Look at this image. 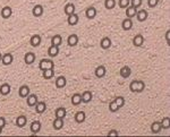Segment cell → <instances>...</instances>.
I'll list each match as a JSON object with an SVG mask.
<instances>
[{
  "label": "cell",
  "instance_id": "28",
  "mask_svg": "<svg viewBox=\"0 0 170 137\" xmlns=\"http://www.w3.org/2000/svg\"><path fill=\"white\" fill-rule=\"evenodd\" d=\"M85 112L84 111H78L76 115H75V120H76V122H78V124H81V122H83L85 120Z\"/></svg>",
  "mask_w": 170,
  "mask_h": 137
},
{
  "label": "cell",
  "instance_id": "38",
  "mask_svg": "<svg viewBox=\"0 0 170 137\" xmlns=\"http://www.w3.org/2000/svg\"><path fill=\"white\" fill-rule=\"evenodd\" d=\"M118 3H119V7L120 8H127V7H129V5H130V0H119Z\"/></svg>",
  "mask_w": 170,
  "mask_h": 137
},
{
  "label": "cell",
  "instance_id": "16",
  "mask_svg": "<svg viewBox=\"0 0 170 137\" xmlns=\"http://www.w3.org/2000/svg\"><path fill=\"white\" fill-rule=\"evenodd\" d=\"M78 16L76 15V14H72V15H69L68 16V19H67V22H68V24L69 25H72V26H74V25H76L77 23H78Z\"/></svg>",
  "mask_w": 170,
  "mask_h": 137
},
{
  "label": "cell",
  "instance_id": "22",
  "mask_svg": "<svg viewBox=\"0 0 170 137\" xmlns=\"http://www.w3.org/2000/svg\"><path fill=\"white\" fill-rule=\"evenodd\" d=\"M38 103V97L35 94H31L27 96V104L30 106H35V104Z\"/></svg>",
  "mask_w": 170,
  "mask_h": 137
},
{
  "label": "cell",
  "instance_id": "10",
  "mask_svg": "<svg viewBox=\"0 0 170 137\" xmlns=\"http://www.w3.org/2000/svg\"><path fill=\"white\" fill-rule=\"evenodd\" d=\"M13 60H14V58H13V56H11L10 53L3 54V56H2V59H1V61H2V63H3L5 66L10 65V63H13Z\"/></svg>",
  "mask_w": 170,
  "mask_h": 137
},
{
  "label": "cell",
  "instance_id": "19",
  "mask_svg": "<svg viewBox=\"0 0 170 137\" xmlns=\"http://www.w3.org/2000/svg\"><path fill=\"white\" fill-rule=\"evenodd\" d=\"M45 109H47V104L44 102H38L35 104V111L38 113H43L45 111Z\"/></svg>",
  "mask_w": 170,
  "mask_h": 137
},
{
  "label": "cell",
  "instance_id": "15",
  "mask_svg": "<svg viewBox=\"0 0 170 137\" xmlns=\"http://www.w3.org/2000/svg\"><path fill=\"white\" fill-rule=\"evenodd\" d=\"M64 126V119H61V118H56L54 119V121H53V128L56 129V130H59V129H61Z\"/></svg>",
  "mask_w": 170,
  "mask_h": 137
},
{
  "label": "cell",
  "instance_id": "37",
  "mask_svg": "<svg viewBox=\"0 0 170 137\" xmlns=\"http://www.w3.org/2000/svg\"><path fill=\"white\" fill-rule=\"evenodd\" d=\"M114 101L116 102V104L118 106L119 109H120L121 106H124V104H125V99H124L123 96H118V97H116Z\"/></svg>",
  "mask_w": 170,
  "mask_h": 137
},
{
  "label": "cell",
  "instance_id": "32",
  "mask_svg": "<svg viewBox=\"0 0 170 137\" xmlns=\"http://www.w3.org/2000/svg\"><path fill=\"white\" fill-rule=\"evenodd\" d=\"M58 53H59V48L54 47V45H51L49 48V50H48V54L50 57H56V56H58Z\"/></svg>",
  "mask_w": 170,
  "mask_h": 137
},
{
  "label": "cell",
  "instance_id": "5",
  "mask_svg": "<svg viewBox=\"0 0 170 137\" xmlns=\"http://www.w3.org/2000/svg\"><path fill=\"white\" fill-rule=\"evenodd\" d=\"M67 43H68L69 47H75V45L78 43V36H77L76 34L69 35L68 39H67Z\"/></svg>",
  "mask_w": 170,
  "mask_h": 137
},
{
  "label": "cell",
  "instance_id": "23",
  "mask_svg": "<svg viewBox=\"0 0 170 137\" xmlns=\"http://www.w3.org/2000/svg\"><path fill=\"white\" fill-rule=\"evenodd\" d=\"M65 14L67 15V16H69V15H72V14H74L75 13V6L73 3H67L66 6H65Z\"/></svg>",
  "mask_w": 170,
  "mask_h": 137
},
{
  "label": "cell",
  "instance_id": "44",
  "mask_svg": "<svg viewBox=\"0 0 170 137\" xmlns=\"http://www.w3.org/2000/svg\"><path fill=\"white\" fill-rule=\"evenodd\" d=\"M169 35H170V33H169V31H168L167 33H166V39H167L168 42H169Z\"/></svg>",
  "mask_w": 170,
  "mask_h": 137
},
{
  "label": "cell",
  "instance_id": "12",
  "mask_svg": "<svg viewBox=\"0 0 170 137\" xmlns=\"http://www.w3.org/2000/svg\"><path fill=\"white\" fill-rule=\"evenodd\" d=\"M106 75V67L105 66H99L95 69V76L98 78H102Z\"/></svg>",
  "mask_w": 170,
  "mask_h": 137
},
{
  "label": "cell",
  "instance_id": "11",
  "mask_svg": "<svg viewBox=\"0 0 170 137\" xmlns=\"http://www.w3.org/2000/svg\"><path fill=\"white\" fill-rule=\"evenodd\" d=\"M66 84H67V81H66V78H65L64 76H59L56 79V86L58 88H63V87L66 86Z\"/></svg>",
  "mask_w": 170,
  "mask_h": 137
},
{
  "label": "cell",
  "instance_id": "39",
  "mask_svg": "<svg viewBox=\"0 0 170 137\" xmlns=\"http://www.w3.org/2000/svg\"><path fill=\"white\" fill-rule=\"evenodd\" d=\"M109 110H110L111 112H116V111L119 110V108H118V106L116 104L115 101H111V102L109 103Z\"/></svg>",
  "mask_w": 170,
  "mask_h": 137
},
{
  "label": "cell",
  "instance_id": "34",
  "mask_svg": "<svg viewBox=\"0 0 170 137\" xmlns=\"http://www.w3.org/2000/svg\"><path fill=\"white\" fill-rule=\"evenodd\" d=\"M116 6V0H106L105 1V7L107 9H112Z\"/></svg>",
  "mask_w": 170,
  "mask_h": 137
},
{
  "label": "cell",
  "instance_id": "9",
  "mask_svg": "<svg viewBox=\"0 0 170 137\" xmlns=\"http://www.w3.org/2000/svg\"><path fill=\"white\" fill-rule=\"evenodd\" d=\"M85 15H86V17L88 19H92V18H94L96 16V9L94 7H88L86 9V11H85Z\"/></svg>",
  "mask_w": 170,
  "mask_h": 137
},
{
  "label": "cell",
  "instance_id": "1",
  "mask_svg": "<svg viewBox=\"0 0 170 137\" xmlns=\"http://www.w3.org/2000/svg\"><path fill=\"white\" fill-rule=\"evenodd\" d=\"M129 88L134 93H141L145 88V84L142 81H133L129 85Z\"/></svg>",
  "mask_w": 170,
  "mask_h": 137
},
{
  "label": "cell",
  "instance_id": "45",
  "mask_svg": "<svg viewBox=\"0 0 170 137\" xmlns=\"http://www.w3.org/2000/svg\"><path fill=\"white\" fill-rule=\"evenodd\" d=\"M1 59H2V54L0 53V60H1Z\"/></svg>",
  "mask_w": 170,
  "mask_h": 137
},
{
  "label": "cell",
  "instance_id": "42",
  "mask_svg": "<svg viewBox=\"0 0 170 137\" xmlns=\"http://www.w3.org/2000/svg\"><path fill=\"white\" fill-rule=\"evenodd\" d=\"M5 126H6V119L2 118V117H0V127L3 128Z\"/></svg>",
  "mask_w": 170,
  "mask_h": 137
},
{
  "label": "cell",
  "instance_id": "36",
  "mask_svg": "<svg viewBox=\"0 0 170 137\" xmlns=\"http://www.w3.org/2000/svg\"><path fill=\"white\" fill-rule=\"evenodd\" d=\"M160 125H161V127L162 128H164V129H168L170 126V119L168 118V117H166V118H163L162 119V121L160 122Z\"/></svg>",
  "mask_w": 170,
  "mask_h": 137
},
{
  "label": "cell",
  "instance_id": "40",
  "mask_svg": "<svg viewBox=\"0 0 170 137\" xmlns=\"http://www.w3.org/2000/svg\"><path fill=\"white\" fill-rule=\"evenodd\" d=\"M141 5H142V0H132V6L133 7L138 8Z\"/></svg>",
  "mask_w": 170,
  "mask_h": 137
},
{
  "label": "cell",
  "instance_id": "14",
  "mask_svg": "<svg viewBox=\"0 0 170 137\" xmlns=\"http://www.w3.org/2000/svg\"><path fill=\"white\" fill-rule=\"evenodd\" d=\"M136 9H137V8H135V7H133V6L127 7V8H126V16H127L128 18H132V17L136 16V14H137V10H136Z\"/></svg>",
  "mask_w": 170,
  "mask_h": 137
},
{
  "label": "cell",
  "instance_id": "26",
  "mask_svg": "<svg viewBox=\"0 0 170 137\" xmlns=\"http://www.w3.org/2000/svg\"><path fill=\"white\" fill-rule=\"evenodd\" d=\"M91 100H92V93L90 91H85L84 93L82 94V102L88 103Z\"/></svg>",
  "mask_w": 170,
  "mask_h": 137
},
{
  "label": "cell",
  "instance_id": "2",
  "mask_svg": "<svg viewBox=\"0 0 170 137\" xmlns=\"http://www.w3.org/2000/svg\"><path fill=\"white\" fill-rule=\"evenodd\" d=\"M53 66H54V63L50 59H42L40 61V65H39V67H40V69L42 72L45 70V69H53Z\"/></svg>",
  "mask_w": 170,
  "mask_h": 137
},
{
  "label": "cell",
  "instance_id": "33",
  "mask_svg": "<svg viewBox=\"0 0 170 137\" xmlns=\"http://www.w3.org/2000/svg\"><path fill=\"white\" fill-rule=\"evenodd\" d=\"M66 117V109L65 108H58L56 110V118H61L64 119Z\"/></svg>",
  "mask_w": 170,
  "mask_h": 137
},
{
  "label": "cell",
  "instance_id": "25",
  "mask_svg": "<svg viewBox=\"0 0 170 137\" xmlns=\"http://www.w3.org/2000/svg\"><path fill=\"white\" fill-rule=\"evenodd\" d=\"M41 44V36L40 35H33L31 38V45L32 47H39Z\"/></svg>",
  "mask_w": 170,
  "mask_h": 137
},
{
  "label": "cell",
  "instance_id": "3",
  "mask_svg": "<svg viewBox=\"0 0 170 137\" xmlns=\"http://www.w3.org/2000/svg\"><path fill=\"white\" fill-rule=\"evenodd\" d=\"M119 74H120V76H121L123 78H127V77H129L130 74H132V69H130L128 66H124V67L120 69Z\"/></svg>",
  "mask_w": 170,
  "mask_h": 137
},
{
  "label": "cell",
  "instance_id": "8",
  "mask_svg": "<svg viewBox=\"0 0 170 137\" xmlns=\"http://www.w3.org/2000/svg\"><path fill=\"white\" fill-rule=\"evenodd\" d=\"M121 27H123V30H125V31L132 30V27H133V22H132V19H130V18L124 19L123 23H121Z\"/></svg>",
  "mask_w": 170,
  "mask_h": 137
},
{
  "label": "cell",
  "instance_id": "46",
  "mask_svg": "<svg viewBox=\"0 0 170 137\" xmlns=\"http://www.w3.org/2000/svg\"><path fill=\"white\" fill-rule=\"evenodd\" d=\"M1 131H2V128H1V127H0V133H1Z\"/></svg>",
  "mask_w": 170,
  "mask_h": 137
},
{
  "label": "cell",
  "instance_id": "13",
  "mask_svg": "<svg viewBox=\"0 0 170 137\" xmlns=\"http://www.w3.org/2000/svg\"><path fill=\"white\" fill-rule=\"evenodd\" d=\"M41 130V122L40 121H33L31 124V131L33 134H36Z\"/></svg>",
  "mask_w": 170,
  "mask_h": 137
},
{
  "label": "cell",
  "instance_id": "29",
  "mask_svg": "<svg viewBox=\"0 0 170 137\" xmlns=\"http://www.w3.org/2000/svg\"><path fill=\"white\" fill-rule=\"evenodd\" d=\"M162 129V127H161V125H160V122H158V121H154L152 125H151V131L152 133H154V134H158V133H160V130Z\"/></svg>",
  "mask_w": 170,
  "mask_h": 137
},
{
  "label": "cell",
  "instance_id": "7",
  "mask_svg": "<svg viewBox=\"0 0 170 137\" xmlns=\"http://www.w3.org/2000/svg\"><path fill=\"white\" fill-rule=\"evenodd\" d=\"M34 60H35V54L33 52H27L24 56V61L27 65H32L34 63Z\"/></svg>",
  "mask_w": 170,
  "mask_h": 137
},
{
  "label": "cell",
  "instance_id": "18",
  "mask_svg": "<svg viewBox=\"0 0 170 137\" xmlns=\"http://www.w3.org/2000/svg\"><path fill=\"white\" fill-rule=\"evenodd\" d=\"M100 45H101V48L102 49H109L110 47H111V40L109 39V38H103L102 40H101V43H100Z\"/></svg>",
  "mask_w": 170,
  "mask_h": 137
},
{
  "label": "cell",
  "instance_id": "35",
  "mask_svg": "<svg viewBox=\"0 0 170 137\" xmlns=\"http://www.w3.org/2000/svg\"><path fill=\"white\" fill-rule=\"evenodd\" d=\"M53 69H45V70H43V77L45 78V79H50V78H52L53 76Z\"/></svg>",
  "mask_w": 170,
  "mask_h": 137
},
{
  "label": "cell",
  "instance_id": "24",
  "mask_svg": "<svg viewBox=\"0 0 170 137\" xmlns=\"http://www.w3.org/2000/svg\"><path fill=\"white\" fill-rule=\"evenodd\" d=\"M63 42V39L60 35H54L51 38V45H54V47H59Z\"/></svg>",
  "mask_w": 170,
  "mask_h": 137
},
{
  "label": "cell",
  "instance_id": "41",
  "mask_svg": "<svg viewBox=\"0 0 170 137\" xmlns=\"http://www.w3.org/2000/svg\"><path fill=\"white\" fill-rule=\"evenodd\" d=\"M158 2H159V0H148V3H149V7H151V8H153V7H155V6L158 5Z\"/></svg>",
  "mask_w": 170,
  "mask_h": 137
},
{
  "label": "cell",
  "instance_id": "31",
  "mask_svg": "<svg viewBox=\"0 0 170 137\" xmlns=\"http://www.w3.org/2000/svg\"><path fill=\"white\" fill-rule=\"evenodd\" d=\"M82 102V95L78 94V93H76L72 96V103L74 104V106H78L79 103Z\"/></svg>",
  "mask_w": 170,
  "mask_h": 137
},
{
  "label": "cell",
  "instance_id": "6",
  "mask_svg": "<svg viewBox=\"0 0 170 137\" xmlns=\"http://www.w3.org/2000/svg\"><path fill=\"white\" fill-rule=\"evenodd\" d=\"M143 43H144V38H143V35L137 34V35L134 36V39H133V44H134L135 47H141V45H143Z\"/></svg>",
  "mask_w": 170,
  "mask_h": 137
},
{
  "label": "cell",
  "instance_id": "21",
  "mask_svg": "<svg viewBox=\"0 0 170 137\" xmlns=\"http://www.w3.org/2000/svg\"><path fill=\"white\" fill-rule=\"evenodd\" d=\"M136 16H137L138 22H144V21H146V18H148V11L144 10V9H143V10H139V11H137Z\"/></svg>",
  "mask_w": 170,
  "mask_h": 137
},
{
  "label": "cell",
  "instance_id": "4",
  "mask_svg": "<svg viewBox=\"0 0 170 137\" xmlns=\"http://www.w3.org/2000/svg\"><path fill=\"white\" fill-rule=\"evenodd\" d=\"M18 93H20L21 97H27L30 95V87L27 85H23V86H21Z\"/></svg>",
  "mask_w": 170,
  "mask_h": 137
},
{
  "label": "cell",
  "instance_id": "17",
  "mask_svg": "<svg viewBox=\"0 0 170 137\" xmlns=\"http://www.w3.org/2000/svg\"><path fill=\"white\" fill-rule=\"evenodd\" d=\"M32 13L35 17H40V16L43 14V7L41 6V5H36V6H34Z\"/></svg>",
  "mask_w": 170,
  "mask_h": 137
},
{
  "label": "cell",
  "instance_id": "43",
  "mask_svg": "<svg viewBox=\"0 0 170 137\" xmlns=\"http://www.w3.org/2000/svg\"><path fill=\"white\" fill-rule=\"evenodd\" d=\"M108 135H109V136H118V131L117 130H110Z\"/></svg>",
  "mask_w": 170,
  "mask_h": 137
},
{
  "label": "cell",
  "instance_id": "30",
  "mask_svg": "<svg viewBox=\"0 0 170 137\" xmlns=\"http://www.w3.org/2000/svg\"><path fill=\"white\" fill-rule=\"evenodd\" d=\"M27 122V119L25 116H20L17 119H16V125L18 127H24Z\"/></svg>",
  "mask_w": 170,
  "mask_h": 137
},
{
  "label": "cell",
  "instance_id": "27",
  "mask_svg": "<svg viewBox=\"0 0 170 137\" xmlns=\"http://www.w3.org/2000/svg\"><path fill=\"white\" fill-rule=\"evenodd\" d=\"M11 8L10 7H3L2 10H1V16L2 18H9L11 16Z\"/></svg>",
  "mask_w": 170,
  "mask_h": 137
},
{
  "label": "cell",
  "instance_id": "20",
  "mask_svg": "<svg viewBox=\"0 0 170 137\" xmlns=\"http://www.w3.org/2000/svg\"><path fill=\"white\" fill-rule=\"evenodd\" d=\"M10 93V86L9 84H2L0 86V94L1 95H8Z\"/></svg>",
  "mask_w": 170,
  "mask_h": 137
}]
</instances>
